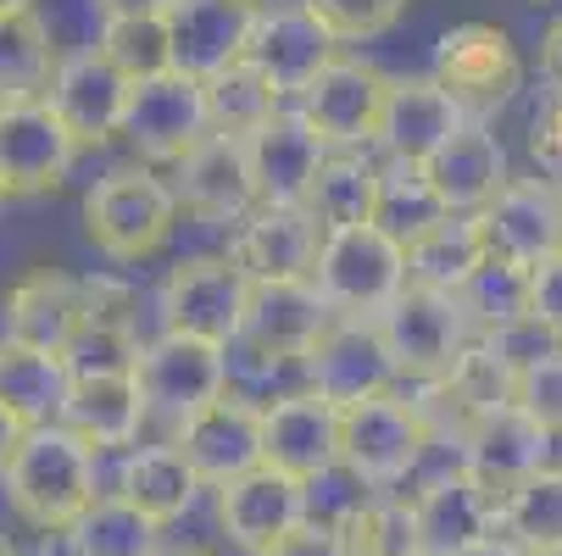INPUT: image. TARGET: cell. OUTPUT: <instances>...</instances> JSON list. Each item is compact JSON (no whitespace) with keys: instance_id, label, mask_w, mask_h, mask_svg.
Listing matches in <instances>:
<instances>
[{"instance_id":"6da1fadb","label":"cell","mask_w":562,"mask_h":556,"mask_svg":"<svg viewBox=\"0 0 562 556\" xmlns=\"http://www.w3.org/2000/svg\"><path fill=\"white\" fill-rule=\"evenodd\" d=\"M95 445H85L67 423H34L18 445V456L7 462V501L18 507L23 523L34 529H72L90 512L95 490Z\"/></svg>"},{"instance_id":"7a4b0ae2","label":"cell","mask_w":562,"mask_h":556,"mask_svg":"<svg viewBox=\"0 0 562 556\" xmlns=\"http://www.w3.org/2000/svg\"><path fill=\"white\" fill-rule=\"evenodd\" d=\"M179 206H184L179 190L168 179H156L145 162L112 168L85 195V234L112 262H145V257L162 251L168 234L179 228Z\"/></svg>"},{"instance_id":"3957f363","label":"cell","mask_w":562,"mask_h":556,"mask_svg":"<svg viewBox=\"0 0 562 556\" xmlns=\"http://www.w3.org/2000/svg\"><path fill=\"white\" fill-rule=\"evenodd\" d=\"M312 284L340 317H379L401 290H407V240L390 223H357L324 234Z\"/></svg>"},{"instance_id":"277c9868","label":"cell","mask_w":562,"mask_h":556,"mask_svg":"<svg viewBox=\"0 0 562 556\" xmlns=\"http://www.w3.org/2000/svg\"><path fill=\"white\" fill-rule=\"evenodd\" d=\"M435 84L462 106L468 123H485L496 117L518 84H524V61L507 29L496 23H457L435 39V67H429Z\"/></svg>"},{"instance_id":"5b68a950","label":"cell","mask_w":562,"mask_h":556,"mask_svg":"<svg viewBox=\"0 0 562 556\" xmlns=\"http://www.w3.org/2000/svg\"><path fill=\"white\" fill-rule=\"evenodd\" d=\"M429 423L418 401H401L395 389L340 407V462L368 490H390L424 462Z\"/></svg>"},{"instance_id":"8992f818","label":"cell","mask_w":562,"mask_h":556,"mask_svg":"<svg viewBox=\"0 0 562 556\" xmlns=\"http://www.w3.org/2000/svg\"><path fill=\"white\" fill-rule=\"evenodd\" d=\"M206 134H212V117H206V84L201 78H190L179 67L134 78L117 139L139 156V162H184Z\"/></svg>"},{"instance_id":"52a82bcc","label":"cell","mask_w":562,"mask_h":556,"mask_svg":"<svg viewBox=\"0 0 562 556\" xmlns=\"http://www.w3.org/2000/svg\"><path fill=\"white\" fill-rule=\"evenodd\" d=\"M134 373H139V389H145V407L179 429L184 418L212 407L217 395H228V345L162 329L156 340L139 345Z\"/></svg>"},{"instance_id":"ba28073f","label":"cell","mask_w":562,"mask_h":556,"mask_svg":"<svg viewBox=\"0 0 562 556\" xmlns=\"http://www.w3.org/2000/svg\"><path fill=\"white\" fill-rule=\"evenodd\" d=\"M379 334L395 356V373L401 378H440L457 351L473 340V324L457 295L446 290H424V284H407L384 311H379Z\"/></svg>"},{"instance_id":"9c48e42d","label":"cell","mask_w":562,"mask_h":556,"mask_svg":"<svg viewBox=\"0 0 562 556\" xmlns=\"http://www.w3.org/2000/svg\"><path fill=\"white\" fill-rule=\"evenodd\" d=\"M246 300H251V273L234 257H190L168 273L162 295V329L179 334H201L217 345H234L246 329Z\"/></svg>"},{"instance_id":"30bf717a","label":"cell","mask_w":562,"mask_h":556,"mask_svg":"<svg viewBox=\"0 0 562 556\" xmlns=\"http://www.w3.org/2000/svg\"><path fill=\"white\" fill-rule=\"evenodd\" d=\"M85 150L72 128L50 112L45 95L34 101H0V190L12 201L23 195H50L67 173L72 156Z\"/></svg>"},{"instance_id":"8fae6325","label":"cell","mask_w":562,"mask_h":556,"mask_svg":"<svg viewBox=\"0 0 562 556\" xmlns=\"http://www.w3.org/2000/svg\"><path fill=\"white\" fill-rule=\"evenodd\" d=\"M301 367H306V389H317L335 407L384 395L401 378L395 356H390V345L379 334V317H329V329L312 340Z\"/></svg>"},{"instance_id":"7c38bea8","label":"cell","mask_w":562,"mask_h":556,"mask_svg":"<svg viewBox=\"0 0 562 556\" xmlns=\"http://www.w3.org/2000/svg\"><path fill=\"white\" fill-rule=\"evenodd\" d=\"M384 101H390V78L373 61L335 56L301 90V117H306V128L324 139L329 150H357V145L379 139Z\"/></svg>"},{"instance_id":"4fadbf2b","label":"cell","mask_w":562,"mask_h":556,"mask_svg":"<svg viewBox=\"0 0 562 556\" xmlns=\"http://www.w3.org/2000/svg\"><path fill=\"white\" fill-rule=\"evenodd\" d=\"M128 90H134V78H128L101 45H78V50H61L45 101H50V112L72 128L78 145H106V139H117V128H123Z\"/></svg>"},{"instance_id":"5bb4252c","label":"cell","mask_w":562,"mask_h":556,"mask_svg":"<svg viewBox=\"0 0 562 556\" xmlns=\"http://www.w3.org/2000/svg\"><path fill=\"white\" fill-rule=\"evenodd\" d=\"M217 523L228 545H239L246 556H268L279 540H290L306 523V485L262 462L217 490Z\"/></svg>"},{"instance_id":"9a60e30c","label":"cell","mask_w":562,"mask_h":556,"mask_svg":"<svg viewBox=\"0 0 562 556\" xmlns=\"http://www.w3.org/2000/svg\"><path fill=\"white\" fill-rule=\"evenodd\" d=\"M173 445L206 490H223L239 473L262 467V407H251L246 395H217L212 407L173 429Z\"/></svg>"},{"instance_id":"2e32d148","label":"cell","mask_w":562,"mask_h":556,"mask_svg":"<svg viewBox=\"0 0 562 556\" xmlns=\"http://www.w3.org/2000/svg\"><path fill=\"white\" fill-rule=\"evenodd\" d=\"M262 462L301 485L324 479L329 467H340V407L317 389L279 395L273 407H262Z\"/></svg>"},{"instance_id":"e0dca14e","label":"cell","mask_w":562,"mask_h":556,"mask_svg":"<svg viewBox=\"0 0 562 556\" xmlns=\"http://www.w3.org/2000/svg\"><path fill=\"white\" fill-rule=\"evenodd\" d=\"M462 473L479 485V490H491L496 501H507L529 473L546 467V445H551V429H540L518 401L513 407H496L485 418H473L462 429Z\"/></svg>"},{"instance_id":"ac0fdd59","label":"cell","mask_w":562,"mask_h":556,"mask_svg":"<svg viewBox=\"0 0 562 556\" xmlns=\"http://www.w3.org/2000/svg\"><path fill=\"white\" fill-rule=\"evenodd\" d=\"M257 18H262V0H173L168 12L173 67L206 84L212 72L246 61Z\"/></svg>"},{"instance_id":"d6986e66","label":"cell","mask_w":562,"mask_h":556,"mask_svg":"<svg viewBox=\"0 0 562 556\" xmlns=\"http://www.w3.org/2000/svg\"><path fill=\"white\" fill-rule=\"evenodd\" d=\"M413 518H418L424 556H468L473 545L502 534V501L491 490H479L462 467L435 473L413 496Z\"/></svg>"},{"instance_id":"ffe728a7","label":"cell","mask_w":562,"mask_h":556,"mask_svg":"<svg viewBox=\"0 0 562 556\" xmlns=\"http://www.w3.org/2000/svg\"><path fill=\"white\" fill-rule=\"evenodd\" d=\"M335 306L324 300V290H317L312 279H251V300H246V329H239V340H246L257 356H306L312 340L329 329Z\"/></svg>"},{"instance_id":"44dd1931","label":"cell","mask_w":562,"mask_h":556,"mask_svg":"<svg viewBox=\"0 0 562 556\" xmlns=\"http://www.w3.org/2000/svg\"><path fill=\"white\" fill-rule=\"evenodd\" d=\"M0 324H7L0 340L67 356L78 329L90 324V284H78V279H67L56 268H40L23 284H12V295L0 300Z\"/></svg>"},{"instance_id":"7402d4cb","label":"cell","mask_w":562,"mask_h":556,"mask_svg":"<svg viewBox=\"0 0 562 556\" xmlns=\"http://www.w3.org/2000/svg\"><path fill=\"white\" fill-rule=\"evenodd\" d=\"M179 201L184 212H195L201 223H246L262 201H257V179H251V156L239 134H206L184 162H179Z\"/></svg>"},{"instance_id":"603a6c76","label":"cell","mask_w":562,"mask_h":556,"mask_svg":"<svg viewBox=\"0 0 562 556\" xmlns=\"http://www.w3.org/2000/svg\"><path fill=\"white\" fill-rule=\"evenodd\" d=\"M424 184H429V195H435L440 212L479 217L507 190V150H502V139L485 123H462L424 162Z\"/></svg>"},{"instance_id":"cb8c5ba5","label":"cell","mask_w":562,"mask_h":556,"mask_svg":"<svg viewBox=\"0 0 562 556\" xmlns=\"http://www.w3.org/2000/svg\"><path fill=\"white\" fill-rule=\"evenodd\" d=\"M335 45L340 39L317 23L306 7H262L246 61L268 78L279 95H301L312 78L335 61Z\"/></svg>"},{"instance_id":"d4e9b609","label":"cell","mask_w":562,"mask_h":556,"mask_svg":"<svg viewBox=\"0 0 562 556\" xmlns=\"http://www.w3.org/2000/svg\"><path fill=\"white\" fill-rule=\"evenodd\" d=\"M491 251L540 268L562 251V190L551 179H507V190L479 212Z\"/></svg>"},{"instance_id":"484cf974","label":"cell","mask_w":562,"mask_h":556,"mask_svg":"<svg viewBox=\"0 0 562 556\" xmlns=\"http://www.w3.org/2000/svg\"><path fill=\"white\" fill-rule=\"evenodd\" d=\"M317 251H324L317 217L306 206H279V201H262L239 223V240H234V262L257 284L262 279H312Z\"/></svg>"},{"instance_id":"4316f807","label":"cell","mask_w":562,"mask_h":556,"mask_svg":"<svg viewBox=\"0 0 562 556\" xmlns=\"http://www.w3.org/2000/svg\"><path fill=\"white\" fill-rule=\"evenodd\" d=\"M462 106L435 84V78H390V101L379 123V145L390 162H413L424 168L429 156L462 128Z\"/></svg>"},{"instance_id":"83f0119b","label":"cell","mask_w":562,"mask_h":556,"mask_svg":"<svg viewBox=\"0 0 562 556\" xmlns=\"http://www.w3.org/2000/svg\"><path fill=\"white\" fill-rule=\"evenodd\" d=\"M246 156H251V179H257V201H279V206H301L312 190L317 162L329 156V145L306 128L301 112H273L262 128L246 134Z\"/></svg>"},{"instance_id":"f1b7e54d","label":"cell","mask_w":562,"mask_h":556,"mask_svg":"<svg viewBox=\"0 0 562 556\" xmlns=\"http://www.w3.org/2000/svg\"><path fill=\"white\" fill-rule=\"evenodd\" d=\"M145 418H150L145 389H139V373L128 367V373H72L56 423H67L95 451H112V445H134Z\"/></svg>"},{"instance_id":"f546056e","label":"cell","mask_w":562,"mask_h":556,"mask_svg":"<svg viewBox=\"0 0 562 556\" xmlns=\"http://www.w3.org/2000/svg\"><path fill=\"white\" fill-rule=\"evenodd\" d=\"M485 257H491L485 223L468 217V212H435L424 228L407 234V284L457 295Z\"/></svg>"},{"instance_id":"4dcf8cb0","label":"cell","mask_w":562,"mask_h":556,"mask_svg":"<svg viewBox=\"0 0 562 556\" xmlns=\"http://www.w3.org/2000/svg\"><path fill=\"white\" fill-rule=\"evenodd\" d=\"M429 384H435L440 401H451L462 412V429H468L473 418H485L496 407H513V395H518V362H513V351L496 334H473L457 351V362L440 378H429Z\"/></svg>"},{"instance_id":"1f68e13d","label":"cell","mask_w":562,"mask_h":556,"mask_svg":"<svg viewBox=\"0 0 562 556\" xmlns=\"http://www.w3.org/2000/svg\"><path fill=\"white\" fill-rule=\"evenodd\" d=\"M317 228L335 234V228H357V223H379L384 212V173L357 150H329L312 173V190L301 201Z\"/></svg>"},{"instance_id":"d6a6232c","label":"cell","mask_w":562,"mask_h":556,"mask_svg":"<svg viewBox=\"0 0 562 556\" xmlns=\"http://www.w3.org/2000/svg\"><path fill=\"white\" fill-rule=\"evenodd\" d=\"M201 479H195V467L184 462V451L168 440V445H134L117 467V496L134 501L145 518L156 523H173L190 512Z\"/></svg>"},{"instance_id":"836d02e7","label":"cell","mask_w":562,"mask_h":556,"mask_svg":"<svg viewBox=\"0 0 562 556\" xmlns=\"http://www.w3.org/2000/svg\"><path fill=\"white\" fill-rule=\"evenodd\" d=\"M67 384H72L67 356L34 351V345H18V340H0V401H7L29 429L61 418Z\"/></svg>"},{"instance_id":"e575fe53","label":"cell","mask_w":562,"mask_h":556,"mask_svg":"<svg viewBox=\"0 0 562 556\" xmlns=\"http://www.w3.org/2000/svg\"><path fill=\"white\" fill-rule=\"evenodd\" d=\"M61 50L50 23L29 7V12H0V101H34L50 90Z\"/></svg>"},{"instance_id":"d590c367","label":"cell","mask_w":562,"mask_h":556,"mask_svg":"<svg viewBox=\"0 0 562 556\" xmlns=\"http://www.w3.org/2000/svg\"><path fill=\"white\" fill-rule=\"evenodd\" d=\"M462 311L473 334H507V329H524L529 324V268L491 251L485 262H479L468 273V284L457 290Z\"/></svg>"},{"instance_id":"8d00e7d4","label":"cell","mask_w":562,"mask_h":556,"mask_svg":"<svg viewBox=\"0 0 562 556\" xmlns=\"http://www.w3.org/2000/svg\"><path fill=\"white\" fill-rule=\"evenodd\" d=\"M67 551L72 556H156L162 551V523L112 490V496H95L90 512L67 529Z\"/></svg>"},{"instance_id":"74e56055","label":"cell","mask_w":562,"mask_h":556,"mask_svg":"<svg viewBox=\"0 0 562 556\" xmlns=\"http://www.w3.org/2000/svg\"><path fill=\"white\" fill-rule=\"evenodd\" d=\"M279 90L251 67V61H234L223 72L206 78V117H212V134H239L246 139L251 128H262L273 112H279Z\"/></svg>"},{"instance_id":"f35d334b","label":"cell","mask_w":562,"mask_h":556,"mask_svg":"<svg viewBox=\"0 0 562 556\" xmlns=\"http://www.w3.org/2000/svg\"><path fill=\"white\" fill-rule=\"evenodd\" d=\"M502 534L518 551L562 545V467H540L502 501Z\"/></svg>"},{"instance_id":"ab89813d","label":"cell","mask_w":562,"mask_h":556,"mask_svg":"<svg viewBox=\"0 0 562 556\" xmlns=\"http://www.w3.org/2000/svg\"><path fill=\"white\" fill-rule=\"evenodd\" d=\"M340 540L346 556H424L413 501H395V496H368L357 518L340 529Z\"/></svg>"},{"instance_id":"60d3db41","label":"cell","mask_w":562,"mask_h":556,"mask_svg":"<svg viewBox=\"0 0 562 556\" xmlns=\"http://www.w3.org/2000/svg\"><path fill=\"white\" fill-rule=\"evenodd\" d=\"M95 45L128 72V78H150L173 67V45H168V18H101Z\"/></svg>"},{"instance_id":"b9f144b4","label":"cell","mask_w":562,"mask_h":556,"mask_svg":"<svg viewBox=\"0 0 562 556\" xmlns=\"http://www.w3.org/2000/svg\"><path fill=\"white\" fill-rule=\"evenodd\" d=\"M301 7L324 23L340 45H362L390 34L401 18H407V0H301Z\"/></svg>"},{"instance_id":"7bdbcfd3","label":"cell","mask_w":562,"mask_h":556,"mask_svg":"<svg viewBox=\"0 0 562 556\" xmlns=\"http://www.w3.org/2000/svg\"><path fill=\"white\" fill-rule=\"evenodd\" d=\"M513 401L540 429L562 434V345H551V351H540V356H529L518 367V395H513Z\"/></svg>"},{"instance_id":"ee69618b","label":"cell","mask_w":562,"mask_h":556,"mask_svg":"<svg viewBox=\"0 0 562 556\" xmlns=\"http://www.w3.org/2000/svg\"><path fill=\"white\" fill-rule=\"evenodd\" d=\"M529 324L562 345V251L529 268Z\"/></svg>"},{"instance_id":"f6af8a7d","label":"cell","mask_w":562,"mask_h":556,"mask_svg":"<svg viewBox=\"0 0 562 556\" xmlns=\"http://www.w3.org/2000/svg\"><path fill=\"white\" fill-rule=\"evenodd\" d=\"M529 162L540 179H551L562 190V95H551L529 123Z\"/></svg>"},{"instance_id":"bcb514c9","label":"cell","mask_w":562,"mask_h":556,"mask_svg":"<svg viewBox=\"0 0 562 556\" xmlns=\"http://www.w3.org/2000/svg\"><path fill=\"white\" fill-rule=\"evenodd\" d=\"M268 556H346V540L340 534H324V529H295L290 540H279Z\"/></svg>"},{"instance_id":"7dc6e473","label":"cell","mask_w":562,"mask_h":556,"mask_svg":"<svg viewBox=\"0 0 562 556\" xmlns=\"http://www.w3.org/2000/svg\"><path fill=\"white\" fill-rule=\"evenodd\" d=\"M101 18H168L173 0H95Z\"/></svg>"},{"instance_id":"c3c4849f","label":"cell","mask_w":562,"mask_h":556,"mask_svg":"<svg viewBox=\"0 0 562 556\" xmlns=\"http://www.w3.org/2000/svg\"><path fill=\"white\" fill-rule=\"evenodd\" d=\"M540 72H546L551 95H562V18L546 29V45H540Z\"/></svg>"},{"instance_id":"681fc988","label":"cell","mask_w":562,"mask_h":556,"mask_svg":"<svg viewBox=\"0 0 562 556\" xmlns=\"http://www.w3.org/2000/svg\"><path fill=\"white\" fill-rule=\"evenodd\" d=\"M23 434H29V423L7 407V401H0V473H7V462L18 456V445H23Z\"/></svg>"},{"instance_id":"f907efd6","label":"cell","mask_w":562,"mask_h":556,"mask_svg":"<svg viewBox=\"0 0 562 556\" xmlns=\"http://www.w3.org/2000/svg\"><path fill=\"white\" fill-rule=\"evenodd\" d=\"M468 556H524V551H518L507 534H496V540H485V545H473Z\"/></svg>"},{"instance_id":"816d5d0a","label":"cell","mask_w":562,"mask_h":556,"mask_svg":"<svg viewBox=\"0 0 562 556\" xmlns=\"http://www.w3.org/2000/svg\"><path fill=\"white\" fill-rule=\"evenodd\" d=\"M156 556H212V551H195V545H162Z\"/></svg>"},{"instance_id":"f5cc1de1","label":"cell","mask_w":562,"mask_h":556,"mask_svg":"<svg viewBox=\"0 0 562 556\" xmlns=\"http://www.w3.org/2000/svg\"><path fill=\"white\" fill-rule=\"evenodd\" d=\"M34 0H0V12H29Z\"/></svg>"},{"instance_id":"db71d44e","label":"cell","mask_w":562,"mask_h":556,"mask_svg":"<svg viewBox=\"0 0 562 556\" xmlns=\"http://www.w3.org/2000/svg\"><path fill=\"white\" fill-rule=\"evenodd\" d=\"M0 556H18V545H12L7 534H0Z\"/></svg>"},{"instance_id":"11a10c76","label":"cell","mask_w":562,"mask_h":556,"mask_svg":"<svg viewBox=\"0 0 562 556\" xmlns=\"http://www.w3.org/2000/svg\"><path fill=\"white\" fill-rule=\"evenodd\" d=\"M524 556H562V545H551V551H524Z\"/></svg>"},{"instance_id":"9f6ffc18","label":"cell","mask_w":562,"mask_h":556,"mask_svg":"<svg viewBox=\"0 0 562 556\" xmlns=\"http://www.w3.org/2000/svg\"><path fill=\"white\" fill-rule=\"evenodd\" d=\"M7 201H12V195H7V190H0V212H7Z\"/></svg>"},{"instance_id":"6f0895ef","label":"cell","mask_w":562,"mask_h":556,"mask_svg":"<svg viewBox=\"0 0 562 556\" xmlns=\"http://www.w3.org/2000/svg\"><path fill=\"white\" fill-rule=\"evenodd\" d=\"M529 7H551V0H529Z\"/></svg>"}]
</instances>
